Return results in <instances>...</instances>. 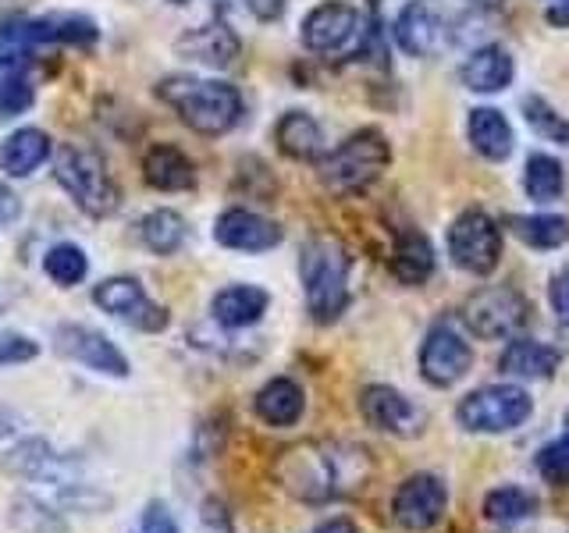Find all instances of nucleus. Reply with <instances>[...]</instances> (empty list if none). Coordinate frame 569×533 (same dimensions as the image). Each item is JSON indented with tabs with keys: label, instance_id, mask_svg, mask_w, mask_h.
<instances>
[{
	"label": "nucleus",
	"instance_id": "nucleus-1",
	"mask_svg": "<svg viewBox=\"0 0 569 533\" xmlns=\"http://www.w3.org/2000/svg\"><path fill=\"white\" fill-rule=\"evenodd\" d=\"M370 473V459L363 449L342 441H307L296 449H284L274 462L278 484L299 502H331V497H346L356 487H363Z\"/></svg>",
	"mask_w": 569,
	"mask_h": 533
},
{
	"label": "nucleus",
	"instance_id": "nucleus-2",
	"mask_svg": "<svg viewBox=\"0 0 569 533\" xmlns=\"http://www.w3.org/2000/svg\"><path fill=\"white\" fill-rule=\"evenodd\" d=\"M157 93L200 135H224L228 129H236V121L242 118V97H239V89L228 82L171 76L157 86Z\"/></svg>",
	"mask_w": 569,
	"mask_h": 533
},
{
	"label": "nucleus",
	"instance_id": "nucleus-3",
	"mask_svg": "<svg viewBox=\"0 0 569 533\" xmlns=\"http://www.w3.org/2000/svg\"><path fill=\"white\" fill-rule=\"evenodd\" d=\"M349 271L352 257L335 239L307 242L299 257L302 289H307V306L317 324H335L349 306Z\"/></svg>",
	"mask_w": 569,
	"mask_h": 533
},
{
	"label": "nucleus",
	"instance_id": "nucleus-4",
	"mask_svg": "<svg viewBox=\"0 0 569 533\" xmlns=\"http://www.w3.org/2000/svg\"><path fill=\"white\" fill-rule=\"evenodd\" d=\"M391 150L378 129H363L349 135L342 147H335L331 153H325L317 160L320 182L335 192H360L367 185H373L381 178V171L388 168Z\"/></svg>",
	"mask_w": 569,
	"mask_h": 533
},
{
	"label": "nucleus",
	"instance_id": "nucleus-5",
	"mask_svg": "<svg viewBox=\"0 0 569 533\" xmlns=\"http://www.w3.org/2000/svg\"><path fill=\"white\" fill-rule=\"evenodd\" d=\"M53 174H58V182L64 185L71 200H76L86 213H93V218H107V213H114L121 203V192L114 185L111 171L103 168L100 153H93V150L64 147Z\"/></svg>",
	"mask_w": 569,
	"mask_h": 533
},
{
	"label": "nucleus",
	"instance_id": "nucleus-6",
	"mask_svg": "<svg viewBox=\"0 0 569 533\" xmlns=\"http://www.w3.org/2000/svg\"><path fill=\"white\" fill-rule=\"evenodd\" d=\"M530 395L516 384H488L459 402L456 420L473 434H509L530 416Z\"/></svg>",
	"mask_w": 569,
	"mask_h": 533
},
{
	"label": "nucleus",
	"instance_id": "nucleus-7",
	"mask_svg": "<svg viewBox=\"0 0 569 533\" xmlns=\"http://www.w3.org/2000/svg\"><path fill=\"white\" fill-rule=\"evenodd\" d=\"M449 257L467 274H491L502 260V228L485 210H462L449 228Z\"/></svg>",
	"mask_w": 569,
	"mask_h": 533
},
{
	"label": "nucleus",
	"instance_id": "nucleus-8",
	"mask_svg": "<svg viewBox=\"0 0 569 533\" xmlns=\"http://www.w3.org/2000/svg\"><path fill=\"white\" fill-rule=\"evenodd\" d=\"M467 328L485 338V342H498V338H516L523 331L527 316H530V302L509 289V284H488L467 299Z\"/></svg>",
	"mask_w": 569,
	"mask_h": 533
},
{
	"label": "nucleus",
	"instance_id": "nucleus-9",
	"mask_svg": "<svg viewBox=\"0 0 569 533\" xmlns=\"http://www.w3.org/2000/svg\"><path fill=\"white\" fill-rule=\"evenodd\" d=\"M445 509H449V487L435 473L406 476L396 497H391V520L409 533H423L438 526Z\"/></svg>",
	"mask_w": 569,
	"mask_h": 533
},
{
	"label": "nucleus",
	"instance_id": "nucleus-10",
	"mask_svg": "<svg viewBox=\"0 0 569 533\" xmlns=\"http://www.w3.org/2000/svg\"><path fill=\"white\" fill-rule=\"evenodd\" d=\"M473 366V349L452 324H438L431 328V334L423 338L420 349V373L427 384L435 388H452L456 381H462Z\"/></svg>",
	"mask_w": 569,
	"mask_h": 533
},
{
	"label": "nucleus",
	"instance_id": "nucleus-11",
	"mask_svg": "<svg viewBox=\"0 0 569 533\" xmlns=\"http://www.w3.org/2000/svg\"><path fill=\"white\" fill-rule=\"evenodd\" d=\"M0 40L14 47L36 43H97V26L82 14H47V18H8L0 22Z\"/></svg>",
	"mask_w": 569,
	"mask_h": 533
},
{
	"label": "nucleus",
	"instance_id": "nucleus-12",
	"mask_svg": "<svg viewBox=\"0 0 569 533\" xmlns=\"http://www.w3.org/2000/svg\"><path fill=\"white\" fill-rule=\"evenodd\" d=\"M449 14L435 0H409L396 18V40L413 58H435L449 47Z\"/></svg>",
	"mask_w": 569,
	"mask_h": 533
},
{
	"label": "nucleus",
	"instance_id": "nucleus-13",
	"mask_svg": "<svg viewBox=\"0 0 569 533\" xmlns=\"http://www.w3.org/2000/svg\"><path fill=\"white\" fill-rule=\"evenodd\" d=\"M93 302L103 313H111V316L124 320V324L142 328V331H160L168 324L164 310H160L157 302H150V295L142 292V284L136 278H107V281H100L93 289Z\"/></svg>",
	"mask_w": 569,
	"mask_h": 533
},
{
	"label": "nucleus",
	"instance_id": "nucleus-14",
	"mask_svg": "<svg viewBox=\"0 0 569 533\" xmlns=\"http://www.w3.org/2000/svg\"><path fill=\"white\" fill-rule=\"evenodd\" d=\"M360 413L373 426V431L396 434V438H413L423 431V413L409 402L402 391L388 384H370L360 391Z\"/></svg>",
	"mask_w": 569,
	"mask_h": 533
},
{
	"label": "nucleus",
	"instance_id": "nucleus-15",
	"mask_svg": "<svg viewBox=\"0 0 569 533\" xmlns=\"http://www.w3.org/2000/svg\"><path fill=\"white\" fill-rule=\"evenodd\" d=\"M356 32H360V11L349 4H338V0H328V4L313 8L302 18V43L313 53L346 50Z\"/></svg>",
	"mask_w": 569,
	"mask_h": 533
},
{
	"label": "nucleus",
	"instance_id": "nucleus-16",
	"mask_svg": "<svg viewBox=\"0 0 569 533\" xmlns=\"http://www.w3.org/2000/svg\"><path fill=\"white\" fill-rule=\"evenodd\" d=\"M58 349L71 355V360H79L82 366L111 373V378H124V373H129V360H124L121 349L100 331H89L79 324L58 328Z\"/></svg>",
	"mask_w": 569,
	"mask_h": 533
},
{
	"label": "nucleus",
	"instance_id": "nucleus-17",
	"mask_svg": "<svg viewBox=\"0 0 569 533\" xmlns=\"http://www.w3.org/2000/svg\"><path fill=\"white\" fill-rule=\"evenodd\" d=\"M213 239L224 249H239V253H267V249H274L281 242V228L253 210L231 207L213 224Z\"/></svg>",
	"mask_w": 569,
	"mask_h": 533
},
{
	"label": "nucleus",
	"instance_id": "nucleus-18",
	"mask_svg": "<svg viewBox=\"0 0 569 533\" xmlns=\"http://www.w3.org/2000/svg\"><path fill=\"white\" fill-rule=\"evenodd\" d=\"M512 76H516V68H512L509 50L495 47V43L473 50L459 68L462 86L473 89V93H502V89L512 82Z\"/></svg>",
	"mask_w": 569,
	"mask_h": 533
},
{
	"label": "nucleus",
	"instance_id": "nucleus-19",
	"mask_svg": "<svg viewBox=\"0 0 569 533\" xmlns=\"http://www.w3.org/2000/svg\"><path fill=\"white\" fill-rule=\"evenodd\" d=\"M391 274H396L402 284H420L431 281L435 274V249L427 242L423 231L406 228L396 235V245H391Z\"/></svg>",
	"mask_w": 569,
	"mask_h": 533
},
{
	"label": "nucleus",
	"instance_id": "nucleus-20",
	"mask_svg": "<svg viewBox=\"0 0 569 533\" xmlns=\"http://www.w3.org/2000/svg\"><path fill=\"white\" fill-rule=\"evenodd\" d=\"M467 135H470V147L485 157V160H506L512 153V124L502 111H495V107H477L470 111V121H467Z\"/></svg>",
	"mask_w": 569,
	"mask_h": 533
},
{
	"label": "nucleus",
	"instance_id": "nucleus-21",
	"mask_svg": "<svg viewBox=\"0 0 569 533\" xmlns=\"http://www.w3.org/2000/svg\"><path fill=\"white\" fill-rule=\"evenodd\" d=\"M498 366H502V373H512V378L545 381L559 370V349L533 342V338H512Z\"/></svg>",
	"mask_w": 569,
	"mask_h": 533
},
{
	"label": "nucleus",
	"instance_id": "nucleus-22",
	"mask_svg": "<svg viewBox=\"0 0 569 533\" xmlns=\"http://www.w3.org/2000/svg\"><path fill=\"white\" fill-rule=\"evenodd\" d=\"M267 302H271V295L257 289V284H231V289L213 295L210 310H213V320L224 328H249L267 313Z\"/></svg>",
	"mask_w": 569,
	"mask_h": 533
},
{
	"label": "nucleus",
	"instance_id": "nucleus-23",
	"mask_svg": "<svg viewBox=\"0 0 569 533\" xmlns=\"http://www.w3.org/2000/svg\"><path fill=\"white\" fill-rule=\"evenodd\" d=\"M278 150L292 160H320L325 157V132L307 111H289L274 129Z\"/></svg>",
	"mask_w": 569,
	"mask_h": 533
},
{
	"label": "nucleus",
	"instance_id": "nucleus-24",
	"mask_svg": "<svg viewBox=\"0 0 569 533\" xmlns=\"http://www.w3.org/2000/svg\"><path fill=\"white\" fill-rule=\"evenodd\" d=\"M142 174H147V182L160 192H186L196 185L192 160L178 147H153L147 160H142Z\"/></svg>",
	"mask_w": 569,
	"mask_h": 533
},
{
	"label": "nucleus",
	"instance_id": "nucleus-25",
	"mask_svg": "<svg viewBox=\"0 0 569 533\" xmlns=\"http://www.w3.org/2000/svg\"><path fill=\"white\" fill-rule=\"evenodd\" d=\"M50 157V135L43 129H18L4 147H0V171L11 178H26Z\"/></svg>",
	"mask_w": 569,
	"mask_h": 533
},
{
	"label": "nucleus",
	"instance_id": "nucleus-26",
	"mask_svg": "<svg viewBox=\"0 0 569 533\" xmlns=\"http://www.w3.org/2000/svg\"><path fill=\"white\" fill-rule=\"evenodd\" d=\"M302 405H307V399H302V388L296 381H289V378H274L271 384L260 388L257 416L263 423H271V426H292L302 416Z\"/></svg>",
	"mask_w": 569,
	"mask_h": 533
},
{
	"label": "nucleus",
	"instance_id": "nucleus-27",
	"mask_svg": "<svg viewBox=\"0 0 569 533\" xmlns=\"http://www.w3.org/2000/svg\"><path fill=\"white\" fill-rule=\"evenodd\" d=\"M506 224L530 249H559L562 242H569V218H559V213H530V218L512 213Z\"/></svg>",
	"mask_w": 569,
	"mask_h": 533
},
{
	"label": "nucleus",
	"instance_id": "nucleus-28",
	"mask_svg": "<svg viewBox=\"0 0 569 533\" xmlns=\"http://www.w3.org/2000/svg\"><path fill=\"white\" fill-rule=\"evenodd\" d=\"M523 189L533 203H551L559 200L562 189H566V171L556 157L548 153H533L527 157V168H523Z\"/></svg>",
	"mask_w": 569,
	"mask_h": 533
},
{
	"label": "nucleus",
	"instance_id": "nucleus-29",
	"mask_svg": "<svg viewBox=\"0 0 569 533\" xmlns=\"http://www.w3.org/2000/svg\"><path fill=\"white\" fill-rule=\"evenodd\" d=\"M182 50L189 53L192 61H203V64H218L224 68L231 58L239 53V40L231 36L224 26H207L200 32H192L189 40L182 43Z\"/></svg>",
	"mask_w": 569,
	"mask_h": 533
},
{
	"label": "nucleus",
	"instance_id": "nucleus-30",
	"mask_svg": "<svg viewBox=\"0 0 569 533\" xmlns=\"http://www.w3.org/2000/svg\"><path fill=\"white\" fill-rule=\"evenodd\" d=\"M139 231H142V242H147L153 253H160V257H171L174 249L186 242V221L178 218L174 210H153V213H147L142 224H139Z\"/></svg>",
	"mask_w": 569,
	"mask_h": 533
},
{
	"label": "nucleus",
	"instance_id": "nucleus-31",
	"mask_svg": "<svg viewBox=\"0 0 569 533\" xmlns=\"http://www.w3.org/2000/svg\"><path fill=\"white\" fill-rule=\"evenodd\" d=\"M538 509V497H533L527 487H495L488 497H485V515L491 523H520L527 515H533Z\"/></svg>",
	"mask_w": 569,
	"mask_h": 533
},
{
	"label": "nucleus",
	"instance_id": "nucleus-32",
	"mask_svg": "<svg viewBox=\"0 0 569 533\" xmlns=\"http://www.w3.org/2000/svg\"><path fill=\"white\" fill-rule=\"evenodd\" d=\"M523 118L530 124V132H538L541 139L559 142V147H566V142H569V121L545 97H527L523 100Z\"/></svg>",
	"mask_w": 569,
	"mask_h": 533
},
{
	"label": "nucleus",
	"instance_id": "nucleus-33",
	"mask_svg": "<svg viewBox=\"0 0 569 533\" xmlns=\"http://www.w3.org/2000/svg\"><path fill=\"white\" fill-rule=\"evenodd\" d=\"M43 266H47V274L58 281V284H79L82 278H86V271H89V260H86V253L79 245H71V242H61V245H53L50 253H47V260H43Z\"/></svg>",
	"mask_w": 569,
	"mask_h": 533
},
{
	"label": "nucleus",
	"instance_id": "nucleus-34",
	"mask_svg": "<svg viewBox=\"0 0 569 533\" xmlns=\"http://www.w3.org/2000/svg\"><path fill=\"white\" fill-rule=\"evenodd\" d=\"M32 100H36V89L22 71H8V76L0 79V114L4 118L26 114L32 107Z\"/></svg>",
	"mask_w": 569,
	"mask_h": 533
},
{
	"label": "nucleus",
	"instance_id": "nucleus-35",
	"mask_svg": "<svg viewBox=\"0 0 569 533\" xmlns=\"http://www.w3.org/2000/svg\"><path fill=\"white\" fill-rule=\"evenodd\" d=\"M538 470H541L545 480H551V484H562V480H569V434L562 441L545 444V449L538 452Z\"/></svg>",
	"mask_w": 569,
	"mask_h": 533
},
{
	"label": "nucleus",
	"instance_id": "nucleus-36",
	"mask_svg": "<svg viewBox=\"0 0 569 533\" xmlns=\"http://www.w3.org/2000/svg\"><path fill=\"white\" fill-rule=\"evenodd\" d=\"M36 352H40L36 342H29V338H22V334L0 338V363H22V360H32Z\"/></svg>",
	"mask_w": 569,
	"mask_h": 533
},
{
	"label": "nucleus",
	"instance_id": "nucleus-37",
	"mask_svg": "<svg viewBox=\"0 0 569 533\" xmlns=\"http://www.w3.org/2000/svg\"><path fill=\"white\" fill-rule=\"evenodd\" d=\"M136 533H178V526H174V520H171V512H168L164 505H160V502H153L147 512H142V520H139Z\"/></svg>",
	"mask_w": 569,
	"mask_h": 533
},
{
	"label": "nucleus",
	"instance_id": "nucleus-38",
	"mask_svg": "<svg viewBox=\"0 0 569 533\" xmlns=\"http://www.w3.org/2000/svg\"><path fill=\"white\" fill-rule=\"evenodd\" d=\"M548 299H551V310H556V316H559V324L569 328V266H566V271H559L556 278H551Z\"/></svg>",
	"mask_w": 569,
	"mask_h": 533
},
{
	"label": "nucleus",
	"instance_id": "nucleus-39",
	"mask_svg": "<svg viewBox=\"0 0 569 533\" xmlns=\"http://www.w3.org/2000/svg\"><path fill=\"white\" fill-rule=\"evenodd\" d=\"M545 18H548V26H556V29H569V0H548Z\"/></svg>",
	"mask_w": 569,
	"mask_h": 533
},
{
	"label": "nucleus",
	"instance_id": "nucleus-40",
	"mask_svg": "<svg viewBox=\"0 0 569 533\" xmlns=\"http://www.w3.org/2000/svg\"><path fill=\"white\" fill-rule=\"evenodd\" d=\"M313 533H360V530H356V523H352V520H342V515H338V520L320 523Z\"/></svg>",
	"mask_w": 569,
	"mask_h": 533
},
{
	"label": "nucleus",
	"instance_id": "nucleus-41",
	"mask_svg": "<svg viewBox=\"0 0 569 533\" xmlns=\"http://www.w3.org/2000/svg\"><path fill=\"white\" fill-rule=\"evenodd\" d=\"M470 4H473V8H502L506 0H470Z\"/></svg>",
	"mask_w": 569,
	"mask_h": 533
},
{
	"label": "nucleus",
	"instance_id": "nucleus-42",
	"mask_svg": "<svg viewBox=\"0 0 569 533\" xmlns=\"http://www.w3.org/2000/svg\"><path fill=\"white\" fill-rule=\"evenodd\" d=\"M11 431H14V426H11V416H8V413H0V438L11 434Z\"/></svg>",
	"mask_w": 569,
	"mask_h": 533
},
{
	"label": "nucleus",
	"instance_id": "nucleus-43",
	"mask_svg": "<svg viewBox=\"0 0 569 533\" xmlns=\"http://www.w3.org/2000/svg\"><path fill=\"white\" fill-rule=\"evenodd\" d=\"M566 434H569V413H566Z\"/></svg>",
	"mask_w": 569,
	"mask_h": 533
},
{
	"label": "nucleus",
	"instance_id": "nucleus-44",
	"mask_svg": "<svg viewBox=\"0 0 569 533\" xmlns=\"http://www.w3.org/2000/svg\"><path fill=\"white\" fill-rule=\"evenodd\" d=\"M174 4H186V0H174Z\"/></svg>",
	"mask_w": 569,
	"mask_h": 533
}]
</instances>
